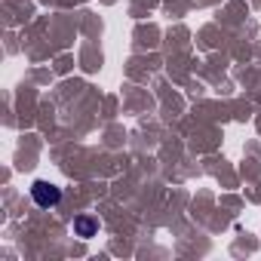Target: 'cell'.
<instances>
[{
  "label": "cell",
  "mask_w": 261,
  "mask_h": 261,
  "mask_svg": "<svg viewBox=\"0 0 261 261\" xmlns=\"http://www.w3.org/2000/svg\"><path fill=\"white\" fill-rule=\"evenodd\" d=\"M74 233L83 237V240H89V237L98 233V221L92 215H80V218H74Z\"/></svg>",
  "instance_id": "7a4b0ae2"
},
{
  "label": "cell",
  "mask_w": 261,
  "mask_h": 261,
  "mask_svg": "<svg viewBox=\"0 0 261 261\" xmlns=\"http://www.w3.org/2000/svg\"><path fill=\"white\" fill-rule=\"evenodd\" d=\"M31 197H34V203H37L40 209H53V206H59L62 191H59L56 185H49V181H34V185H31Z\"/></svg>",
  "instance_id": "6da1fadb"
}]
</instances>
